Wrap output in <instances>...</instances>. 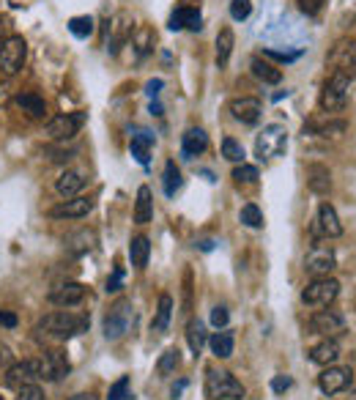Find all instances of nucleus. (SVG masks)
Returning <instances> with one entry per match:
<instances>
[{
  "instance_id": "37",
  "label": "nucleus",
  "mask_w": 356,
  "mask_h": 400,
  "mask_svg": "<svg viewBox=\"0 0 356 400\" xmlns=\"http://www.w3.org/2000/svg\"><path fill=\"white\" fill-rule=\"evenodd\" d=\"M178 365H181V351L178 348H167L159 357V362H157V370H159V376H173L178 370Z\"/></svg>"
},
{
  "instance_id": "36",
  "label": "nucleus",
  "mask_w": 356,
  "mask_h": 400,
  "mask_svg": "<svg viewBox=\"0 0 356 400\" xmlns=\"http://www.w3.org/2000/svg\"><path fill=\"white\" fill-rule=\"evenodd\" d=\"M69 31L77 36V38H88V36L97 31V22L91 14H83V17H71L69 20Z\"/></svg>"
},
{
  "instance_id": "48",
  "label": "nucleus",
  "mask_w": 356,
  "mask_h": 400,
  "mask_svg": "<svg viewBox=\"0 0 356 400\" xmlns=\"http://www.w3.org/2000/svg\"><path fill=\"white\" fill-rule=\"evenodd\" d=\"M263 58H271V61H280V64H291L299 58V52H274V50H263Z\"/></svg>"
},
{
  "instance_id": "14",
  "label": "nucleus",
  "mask_w": 356,
  "mask_h": 400,
  "mask_svg": "<svg viewBox=\"0 0 356 400\" xmlns=\"http://www.w3.org/2000/svg\"><path fill=\"white\" fill-rule=\"evenodd\" d=\"M310 329L315 334H324V337H337L346 332V318H343V313L324 307L310 318Z\"/></svg>"
},
{
  "instance_id": "23",
  "label": "nucleus",
  "mask_w": 356,
  "mask_h": 400,
  "mask_svg": "<svg viewBox=\"0 0 356 400\" xmlns=\"http://www.w3.org/2000/svg\"><path fill=\"white\" fill-rule=\"evenodd\" d=\"M307 187L315 195H329L332 190V173L326 165H310L307 167Z\"/></svg>"
},
{
  "instance_id": "26",
  "label": "nucleus",
  "mask_w": 356,
  "mask_h": 400,
  "mask_svg": "<svg viewBox=\"0 0 356 400\" xmlns=\"http://www.w3.org/2000/svg\"><path fill=\"white\" fill-rule=\"evenodd\" d=\"M131 47H134V58L137 61H143L151 50H154V41H157V36L154 31L148 28V25H140V28H134V34H131Z\"/></svg>"
},
{
  "instance_id": "8",
  "label": "nucleus",
  "mask_w": 356,
  "mask_h": 400,
  "mask_svg": "<svg viewBox=\"0 0 356 400\" xmlns=\"http://www.w3.org/2000/svg\"><path fill=\"white\" fill-rule=\"evenodd\" d=\"M88 121V113L83 110H74V113H64V115H55L50 124H47V137L52 143H66V140H74L80 129L85 127Z\"/></svg>"
},
{
  "instance_id": "57",
  "label": "nucleus",
  "mask_w": 356,
  "mask_h": 400,
  "mask_svg": "<svg viewBox=\"0 0 356 400\" xmlns=\"http://www.w3.org/2000/svg\"><path fill=\"white\" fill-rule=\"evenodd\" d=\"M351 69H354V71H356V50H354V52H351Z\"/></svg>"
},
{
  "instance_id": "28",
  "label": "nucleus",
  "mask_w": 356,
  "mask_h": 400,
  "mask_svg": "<svg viewBox=\"0 0 356 400\" xmlns=\"http://www.w3.org/2000/svg\"><path fill=\"white\" fill-rule=\"evenodd\" d=\"M151 145H154V134L151 132L131 134V140H129L131 157H134L140 165H148V159H151Z\"/></svg>"
},
{
  "instance_id": "31",
  "label": "nucleus",
  "mask_w": 356,
  "mask_h": 400,
  "mask_svg": "<svg viewBox=\"0 0 356 400\" xmlns=\"http://www.w3.org/2000/svg\"><path fill=\"white\" fill-rule=\"evenodd\" d=\"M170 318H173V297H170V294H162V297H159V307H157V315H154L151 329H154L157 334L167 332Z\"/></svg>"
},
{
  "instance_id": "3",
  "label": "nucleus",
  "mask_w": 356,
  "mask_h": 400,
  "mask_svg": "<svg viewBox=\"0 0 356 400\" xmlns=\"http://www.w3.org/2000/svg\"><path fill=\"white\" fill-rule=\"evenodd\" d=\"M348 94H351V74L343 71V69H337L324 83L318 104H321V110H326V113H337V110H343L348 104Z\"/></svg>"
},
{
  "instance_id": "21",
  "label": "nucleus",
  "mask_w": 356,
  "mask_h": 400,
  "mask_svg": "<svg viewBox=\"0 0 356 400\" xmlns=\"http://www.w3.org/2000/svg\"><path fill=\"white\" fill-rule=\"evenodd\" d=\"M208 148V134L206 129H200V127H192V129H187L184 137H181V151H184V157H197V154H203Z\"/></svg>"
},
{
  "instance_id": "50",
  "label": "nucleus",
  "mask_w": 356,
  "mask_h": 400,
  "mask_svg": "<svg viewBox=\"0 0 356 400\" xmlns=\"http://www.w3.org/2000/svg\"><path fill=\"white\" fill-rule=\"evenodd\" d=\"M162 88H164V80H148V83H145V94H148L151 99H157Z\"/></svg>"
},
{
  "instance_id": "56",
  "label": "nucleus",
  "mask_w": 356,
  "mask_h": 400,
  "mask_svg": "<svg viewBox=\"0 0 356 400\" xmlns=\"http://www.w3.org/2000/svg\"><path fill=\"white\" fill-rule=\"evenodd\" d=\"M151 113H154V115H162V107H159V101H151Z\"/></svg>"
},
{
  "instance_id": "16",
  "label": "nucleus",
  "mask_w": 356,
  "mask_h": 400,
  "mask_svg": "<svg viewBox=\"0 0 356 400\" xmlns=\"http://www.w3.org/2000/svg\"><path fill=\"white\" fill-rule=\"evenodd\" d=\"M85 294H88V288L83 283H61V285H55L50 291V301L55 307H77L80 301L85 299Z\"/></svg>"
},
{
  "instance_id": "35",
  "label": "nucleus",
  "mask_w": 356,
  "mask_h": 400,
  "mask_svg": "<svg viewBox=\"0 0 356 400\" xmlns=\"http://www.w3.org/2000/svg\"><path fill=\"white\" fill-rule=\"evenodd\" d=\"M208 345H211V354L217 359H230L233 357V334L230 332H217L214 337H208Z\"/></svg>"
},
{
  "instance_id": "9",
  "label": "nucleus",
  "mask_w": 356,
  "mask_h": 400,
  "mask_svg": "<svg viewBox=\"0 0 356 400\" xmlns=\"http://www.w3.org/2000/svg\"><path fill=\"white\" fill-rule=\"evenodd\" d=\"M337 297H340V283L332 280V277H315V280L301 291V301H304L307 307H318V310L329 307Z\"/></svg>"
},
{
  "instance_id": "25",
  "label": "nucleus",
  "mask_w": 356,
  "mask_h": 400,
  "mask_svg": "<svg viewBox=\"0 0 356 400\" xmlns=\"http://www.w3.org/2000/svg\"><path fill=\"white\" fill-rule=\"evenodd\" d=\"M337 359H340V345H337V340H329V337L310 351V362H315V365L329 367V365H334Z\"/></svg>"
},
{
  "instance_id": "49",
  "label": "nucleus",
  "mask_w": 356,
  "mask_h": 400,
  "mask_svg": "<svg viewBox=\"0 0 356 400\" xmlns=\"http://www.w3.org/2000/svg\"><path fill=\"white\" fill-rule=\"evenodd\" d=\"M271 390L280 395V392H285V390H291V378L288 376H274L271 378Z\"/></svg>"
},
{
  "instance_id": "6",
  "label": "nucleus",
  "mask_w": 356,
  "mask_h": 400,
  "mask_svg": "<svg viewBox=\"0 0 356 400\" xmlns=\"http://www.w3.org/2000/svg\"><path fill=\"white\" fill-rule=\"evenodd\" d=\"M134 327V307H131L129 299H118L110 313L104 315V337L107 340H121L127 337Z\"/></svg>"
},
{
  "instance_id": "10",
  "label": "nucleus",
  "mask_w": 356,
  "mask_h": 400,
  "mask_svg": "<svg viewBox=\"0 0 356 400\" xmlns=\"http://www.w3.org/2000/svg\"><path fill=\"white\" fill-rule=\"evenodd\" d=\"M334 266H337L334 250L324 241H313V247L307 250V258H304V271L313 277H329Z\"/></svg>"
},
{
  "instance_id": "20",
  "label": "nucleus",
  "mask_w": 356,
  "mask_h": 400,
  "mask_svg": "<svg viewBox=\"0 0 356 400\" xmlns=\"http://www.w3.org/2000/svg\"><path fill=\"white\" fill-rule=\"evenodd\" d=\"M250 71H252V77L260 80L263 85H277V83H283V71L274 66V64H269L266 58H260V55H255V58L250 61Z\"/></svg>"
},
{
  "instance_id": "32",
  "label": "nucleus",
  "mask_w": 356,
  "mask_h": 400,
  "mask_svg": "<svg viewBox=\"0 0 356 400\" xmlns=\"http://www.w3.org/2000/svg\"><path fill=\"white\" fill-rule=\"evenodd\" d=\"M97 247V236L91 234V231H80V234L69 236V241H66V250L71 252V255H85V252H91Z\"/></svg>"
},
{
  "instance_id": "15",
  "label": "nucleus",
  "mask_w": 356,
  "mask_h": 400,
  "mask_svg": "<svg viewBox=\"0 0 356 400\" xmlns=\"http://www.w3.org/2000/svg\"><path fill=\"white\" fill-rule=\"evenodd\" d=\"M94 211V198H85V195H77V198H69L58 206L50 208V217L52 220H83Z\"/></svg>"
},
{
  "instance_id": "47",
  "label": "nucleus",
  "mask_w": 356,
  "mask_h": 400,
  "mask_svg": "<svg viewBox=\"0 0 356 400\" xmlns=\"http://www.w3.org/2000/svg\"><path fill=\"white\" fill-rule=\"evenodd\" d=\"M299 3V8L304 11V14H310V17H315L321 8H324V3L326 0H296Z\"/></svg>"
},
{
  "instance_id": "5",
  "label": "nucleus",
  "mask_w": 356,
  "mask_h": 400,
  "mask_svg": "<svg viewBox=\"0 0 356 400\" xmlns=\"http://www.w3.org/2000/svg\"><path fill=\"white\" fill-rule=\"evenodd\" d=\"M134 34V22L127 11H118L115 17L104 20V52L107 55H118V50L127 44Z\"/></svg>"
},
{
  "instance_id": "1",
  "label": "nucleus",
  "mask_w": 356,
  "mask_h": 400,
  "mask_svg": "<svg viewBox=\"0 0 356 400\" xmlns=\"http://www.w3.org/2000/svg\"><path fill=\"white\" fill-rule=\"evenodd\" d=\"M36 332L52 334L58 340H71L77 334L88 332V318L85 315H74V313H66V310H58V313H50L38 321Z\"/></svg>"
},
{
  "instance_id": "40",
  "label": "nucleus",
  "mask_w": 356,
  "mask_h": 400,
  "mask_svg": "<svg viewBox=\"0 0 356 400\" xmlns=\"http://www.w3.org/2000/svg\"><path fill=\"white\" fill-rule=\"evenodd\" d=\"M107 400H131V384H129V376H121L113 387H110V395Z\"/></svg>"
},
{
  "instance_id": "4",
  "label": "nucleus",
  "mask_w": 356,
  "mask_h": 400,
  "mask_svg": "<svg viewBox=\"0 0 356 400\" xmlns=\"http://www.w3.org/2000/svg\"><path fill=\"white\" fill-rule=\"evenodd\" d=\"M288 148V129L280 127V124H269L263 127V132L255 137V157L269 162V159H277L283 157Z\"/></svg>"
},
{
  "instance_id": "41",
  "label": "nucleus",
  "mask_w": 356,
  "mask_h": 400,
  "mask_svg": "<svg viewBox=\"0 0 356 400\" xmlns=\"http://www.w3.org/2000/svg\"><path fill=\"white\" fill-rule=\"evenodd\" d=\"M233 181H236V184H255V181H258V167L241 162V165L233 170Z\"/></svg>"
},
{
  "instance_id": "22",
  "label": "nucleus",
  "mask_w": 356,
  "mask_h": 400,
  "mask_svg": "<svg viewBox=\"0 0 356 400\" xmlns=\"http://www.w3.org/2000/svg\"><path fill=\"white\" fill-rule=\"evenodd\" d=\"M318 231H321L326 238H337V236H343L340 217H337V211H334V206H332V203H324V206L318 208Z\"/></svg>"
},
{
  "instance_id": "7",
  "label": "nucleus",
  "mask_w": 356,
  "mask_h": 400,
  "mask_svg": "<svg viewBox=\"0 0 356 400\" xmlns=\"http://www.w3.org/2000/svg\"><path fill=\"white\" fill-rule=\"evenodd\" d=\"M28 61V41L22 36H8L0 41V71L6 77L20 74Z\"/></svg>"
},
{
  "instance_id": "45",
  "label": "nucleus",
  "mask_w": 356,
  "mask_h": 400,
  "mask_svg": "<svg viewBox=\"0 0 356 400\" xmlns=\"http://www.w3.org/2000/svg\"><path fill=\"white\" fill-rule=\"evenodd\" d=\"M17 400H44V390L36 387V384H28V387H22L17 392Z\"/></svg>"
},
{
  "instance_id": "58",
  "label": "nucleus",
  "mask_w": 356,
  "mask_h": 400,
  "mask_svg": "<svg viewBox=\"0 0 356 400\" xmlns=\"http://www.w3.org/2000/svg\"><path fill=\"white\" fill-rule=\"evenodd\" d=\"M3 28H6V25H3V17H0V38H3Z\"/></svg>"
},
{
  "instance_id": "55",
  "label": "nucleus",
  "mask_w": 356,
  "mask_h": 400,
  "mask_svg": "<svg viewBox=\"0 0 356 400\" xmlns=\"http://www.w3.org/2000/svg\"><path fill=\"white\" fill-rule=\"evenodd\" d=\"M200 250H206V252H208V250H214V241H211V238H206V241H200Z\"/></svg>"
},
{
  "instance_id": "39",
  "label": "nucleus",
  "mask_w": 356,
  "mask_h": 400,
  "mask_svg": "<svg viewBox=\"0 0 356 400\" xmlns=\"http://www.w3.org/2000/svg\"><path fill=\"white\" fill-rule=\"evenodd\" d=\"M241 222L247 225V228H263V214H260V208L255 203H247L244 208H241Z\"/></svg>"
},
{
  "instance_id": "46",
  "label": "nucleus",
  "mask_w": 356,
  "mask_h": 400,
  "mask_svg": "<svg viewBox=\"0 0 356 400\" xmlns=\"http://www.w3.org/2000/svg\"><path fill=\"white\" fill-rule=\"evenodd\" d=\"M121 288H124V269L118 266L113 271V277L107 280V294H118Z\"/></svg>"
},
{
  "instance_id": "43",
  "label": "nucleus",
  "mask_w": 356,
  "mask_h": 400,
  "mask_svg": "<svg viewBox=\"0 0 356 400\" xmlns=\"http://www.w3.org/2000/svg\"><path fill=\"white\" fill-rule=\"evenodd\" d=\"M44 157L50 159V162H71L74 157H77V148H47L44 151Z\"/></svg>"
},
{
  "instance_id": "33",
  "label": "nucleus",
  "mask_w": 356,
  "mask_h": 400,
  "mask_svg": "<svg viewBox=\"0 0 356 400\" xmlns=\"http://www.w3.org/2000/svg\"><path fill=\"white\" fill-rule=\"evenodd\" d=\"M162 190L167 198H173L181 190V170L176 165V159H167L162 170Z\"/></svg>"
},
{
  "instance_id": "27",
  "label": "nucleus",
  "mask_w": 356,
  "mask_h": 400,
  "mask_svg": "<svg viewBox=\"0 0 356 400\" xmlns=\"http://www.w3.org/2000/svg\"><path fill=\"white\" fill-rule=\"evenodd\" d=\"M151 217H154V195L148 187H140L137 200H134V222L145 225V222H151Z\"/></svg>"
},
{
  "instance_id": "51",
  "label": "nucleus",
  "mask_w": 356,
  "mask_h": 400,
  "mask_svg": "<svg viewBox=\"0 0 356 400\" xmlns=\"http://www.w3.org/2000/svg\"><path fill=\"white\" fill-rule=\"evenodd\" d=\"M0 324H3V327H8V329H14V327H17V315H14V313L0 310Z\"/></svg>"
},
{
  "instance_id": "54",
  "label": "nucleus",
  "mask_w": 356,
  "mask_h": 400,
  "mask_svg": "<svg viewBox=\"0 0 356 400\" xmlns=\"http://www.w3.org/2000/svg\"><path fill=\"white\" fill-rule=\"evenodd\" d=\"M69 400H99L94 392H80V395H74V398H69Z\"/></svg>"
},
{
  "instance_id": "53",
  "label": "nucleus",
  "mask_w": 356,
  "mask_h": 400,
  "mask_svg": "<svg viewBox=\"0 0 356 400\" xmlns=\"http://www.w3.org/2000/svg\"><path fill=\"white\" fill-rule=\"evenodd\" d=\"M11 362V351L6 345H0V365H8Z\"/></svg>"
},
{
  "instance_id": "24",
  "label": "nucleus",
  "mask_w": 356,
  "mask_h": 400,
  "mask_svg": "<svg viewBox=\"0 0 356 400\" xmlns=\"http://www.w3.org/2000/svg\"><path fill=\"white\" fill-rule=\"evenodd\" d=\"M17 104H20V110L28 115V118H44L47 115V101L41 99L36 91H22V94H17Z\"/></svg>"
},
{
  "instance_id": "18",
  "label": "nucleus",
  "mask_w": 356,
  "mask_h": 400,
  "mask_svg": "<svg viewBox=\"0 0 356 400\" xmlns=\"http://www.w3.org/2000/svg\"><path fill=\"white\" fill-rule=\"evenodd\" d=\"M170 31H200L203 28V17H200V8L197 6H178L173 14H170Z\"/></svg>"
},
{
  "instance_id": "12",
  "label": "nucleus",
  "mask_w": 356,
  "mask_h": 400,
  "mask_svg": "<svg viewBox=\"0 0 356 400\" xmlns=\"http://www.w3.org/2000/svg\"><path fill=\"white\" fill-rule=\"evenodd\" d=\"M354 384V373H351V367H337V365H329L318 376V387H321V392L324 395H337V392H343V390H348Z\"/></svg>"
},
{
  "instance_id": "59",
  "label": "nucleus",
  "mask_w": 356,
  "mask_h": 400,
  "mask_svg": "<svg viewBox=\"0 0 356 400\" xmlns=\"http://www.w3.org/2000/svg\"><path fill=\"white\" fill-rule=\"evenodd\" d=\"M0 400H3V398H0Z\"/></svg>"
},
{
  "instance_id": "17",
  "label": "nucleus",
  "mask_w": 356,
  "mask_h": 400,
  "mask_svg": "<svg viewBox=\"0 0 356 400\" xmlns=\"http://www.w3.org/2000/svg\"><path fill=\"white\" fill-rule=\"evenodd\" d=\"M260 113H263V104L255 97H238V99L230 101V115L241 124H258L260 121Z\"/></svg>"
},
{
  "instance_id": "19",
  "label": "nucleus",
  "mask_w": 356,
  "mask_h": 400,
  "mask_svg": "<svg viewBox=\"0 0 356 400\" xmlns=\"http://www.w3.org/2000/svg\"><path fill=\"white\" fill-rule=\"evenodd\" d=\"M85 184H88V178H85L83 170H64V173L58 176V181H55V190H58L61 198L69 200V198H77Z\"/></svg>"
},
{
  "instance_id": "34",
  "label": "nucleus",
  "mask_w": 356,
  "mask_h": 400,
  "mask_svg": "<svg viewBox=\"0 0 356 400\" xmlns=\"http://www.w3.org/2000/svg\"><path fill=\"white\" fill-rule=\"evenodd\" d=\"M233 44H236V36L230 28H222L220 36H217V64L220 69L227 66V61H230V55H233Z\"/></svg>"
},
{
  "instance_id": "44",
  "label": "nucleus",
  "mask_w": 356,
  "mask_h": 400,
  "mask_svg": "<svg viewBox=\"0 0 356 400\" xmlns=\"http://www.w3.org/2000/svg\"><path fill=\"white\" fill-rule=\"evenodd\" d=\"M227 321H230V313H227V307L217 304V307L211 310V324H214L217 329H222V327H227Z\"/></svg>"
},
{
  "instance_id": "11",
  "label": "nucleus",
  "mask_w": 356,
  "mask_h": 400,
  "mask_svg": "<svg viewBox=\"0 0 356 400\" xmlns=\"http://www.w3.org/2000/svg\"><path fill=\"white\" fill-rule=\"evenodd\" d=\"M36 378H41V373H38V362H33V359H25V362H17V365H11L8 370H6V376H3V384H6L8 390L20 392L22 387H28V384H36Z\"/></svg>"
},
{
  "instance_id": "2",
  "label": "nucleus",
  "mask_w": 356,
  "mask_h": 400,
  "mask_svg": "<svg viewBox=\"0 0 356 400\" xmlns=\"http://www.w3.org/2000/svg\"><path fill=\"white\" fill-rule=\"evenodd\" d=\"M206 398L208 400H241L244 398V387L241 381L227 373V370H217L208 367L206 370Z\"/></svg>"
},
{
  "instance_id": "42",
  "label": "nucleus",
  "mask_w": 356,
  "mask_h": 400,
  "mask_svg": "<svg viewBox=\"0 0 356 400\" xmlns=\"http://www.w3.org/2000/svg\"><path fill=\"white\" fill-rule=\"evenodd\" d=\"M250 14H252V3H250V0H230V17H233L236 22L247 20Z\"/></svg>"
},
{
  "instance_id": "38",
  "label": "nucleus",
  "mask_w": 356,
  "mask_h": 400,
  "mask_svg": "<svg viewBox=\"0 0 356 400\" xmlns=\"http://www.w3.org/2000/svg\"><path fill=\"white\" fill-rule=\"evenodd\" d=\"M222 157H225L227 162H236V165H241L244 162V145L238 143V140H233V137H225L222 140Z\"/></svg>"
},
{
  "instance_id": "29",
  "label": "nucleus",
  "mask_w": 356,
  "mask_h": 400,
  "mask_svg": "<svg viewBox=\"0 0 356 400\" xmlns=\"http://www.w3.org/2000/svg\"><path fill=\"white\" fill-rule=\"evenodd\" d=\"M148 255H151V241L145 236H134L129 241V261L134 269L148 266Z\"/></svg>"
},
{
  "instance_id": "30",
  "label": "nucleus",
  "mask_w": 356,
  "mask_h": 400,
  "mask_svg": "<svg viewBox=\"0 0 356 400\" xmlns=\"http://www.w3.org/2000/svg\"><path fill=\"white\" fill-rule=\"evenodd\" d=\"M187 343H190V351H192L194 357L206 348L208 334H206V324L200 318H190V324H187Z\"/></svg>"
},
{
  "instance_id": "13",
  "label": "nucleus",
  "mask_w": 356,
  "mask_h": 400,
  "mask_svg": "<svg viewBox=\"0 0 356 400\" xmlns=\"http://www.w3.org/2000/svg\"><path fill=\"white\" fill-rule=\"evenodd\" d=\"M69 357H66V351L61 348H50L41 359H38V373H41V378H47V381H61L69 376Z\"/></svg>"
},
{
  "instance_id": "52",
  "label": "nucleus",
  "mask_w": 356,
  "mask_h": 400,
  "mask_svg": "<svg viewBox=\"0 0 356 400\" xmlns=\"http://www.w3.org/2000/svg\"><path fill=\"white\" fill-rule=\"evenodd\" d=\"M184 390H187V381H178V384H173V390H170V395H173V398H178V395H181Z\"/></svg>"
}]
</instances>
